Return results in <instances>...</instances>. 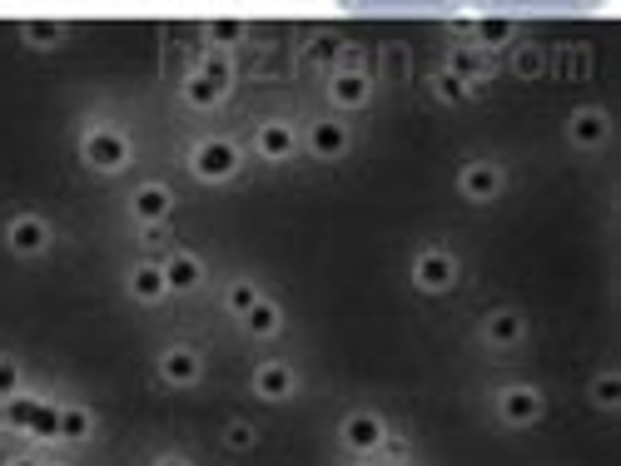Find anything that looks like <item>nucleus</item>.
<instances>
[{
	"instance_id": "nucleus-5",
	"label": "nucleus",
	"mask_w": 621,
	"mask_h": 466,
	"mask_svg": "<svg viewBox=\"0 0 621 466\" xmlns=\"http://www.w3.org/2000/svg\"><path fill=\"white\" fill-rule=\"evenodd\" d=\"M458 258L448 254V248H423L418 258H413V289L423 293H448L452 283H458Z\"/></svg>"
},
{
	"instance_id": "nucleus-8",
	"label": "nucleus",
	"mask_w": 621,
	"mask_h": 466,
	"mask_svg": "<svg viewBox=\"0 0 621 466\" xmlns=\"http://www.w3.org/2000/svg\"><path fill=\"white\" fill-rule=\"evenodd\" d=\"M130 213H135V223H145V229H159V223L174 213V189L159 184V179H149V184H139V189L130 194Z\"/></svg>"
},
{
	"instance_id": "nucleus-6",
	"label": "nucleus",
	"mask_w": 621,
	"mask_h": 466,
	"mask_svg": "<svg viewBox=\"0 0 621 466\" xmlns=\"http://www.w3.org/2000/svg\"><path fill=\"white\" fill-rule=\"evenodd\" d=\"M458 189H463V199L487 204L508 189V174H502V164H492V159H473V164L458 169Z\"/></svg>"
},
{
	"instance_id": "nucleus-12",
	"label": "nucleus",
	"mask_w": 621,
	"mask_h": 466,
	"mask_svg": "<svg viewBox=\"0 0 621 466\" xmlns=\"http://www.w3.org/2000/svg\"><path fill=\"white\" fill-rule=\"evenodd\" d=\"M368 95H373L368 70H333V75H328V100L339 105V110H363Z\"/></svg>"
},
{
	"instance_id": "nucleus-26",
	"label": "nucleus",
	"mask_w": 621,
	"mask_h": 466,
	"mask_svg": "<svg viewBox=\"0 0 621 466\" xmlns=\"http://www.w3.org/2000/svg\"><path fill=\"white\" fill-rule=\"evenodd\" d=\"M21 388H25L21 363H15V357H0V402H15L21 397Z\"/></svg>"
},
{
	"instance_id": "nucleus-20",
	"label": "nucleus",
	"mask_w": 621,
	"mask_h": 466,
	"mask_svg": "<svg viewBox=\"0 0 621 466\" xmlns=\"http://www.w3.org/2000/svg\"><path fill=\"white\" fill-rule=\"evenodd\" d=\"M180 95H184V105H190V110H215V105L224 100V89H215L209 79L199 75V70H190V75H184Z\"/></svg>"
},
{
	"instance_id": "nucleus-15",
	"label": "nucleus",
	"mask_w": 621,
	"mask_h": 466,
	"mask_svg": "<svg viewBox=\"0 0 621 466\" xmlns=\"http://www.w3.org/2000/svg\"><path fill=\"white\" fill-rule=\"evenodd\" d=\"M124 289H130V298L145 303V308H155V303L170 298V289H165V268L159 263H135L130 268V278H124Z\"/></svg>"
},
{
	"instance_id": "nucleus-9",
	"label": "nucleus",
	"mask_w": 621,
	"mask_h": 466,
	"mask_svg": "<svg viewBox=\"0 0 621 466\" xmlns=\"http://www.w3.org/2000/svg\"><path fill=\"white\" fill-rule=\"evenodd\" d=\"M339 437H343V446L349 452H378V446L388 442V422L378 417V412H349L343 417V427H339Z\"/></svg>"
},
{
	"instance_id": "nucleus-17",
	"label": "nucleus",
	"mask_w": 621,
	"mask_h": 466,
	"mask_svg": "<svg viewBox=\"0 0 621 466\" xmlns=\"http://www.w3.org/2000/svg\"><path fill=\"white\" fill-rule=\"evenodd\" d=\"M165 289L170 293H194L204 283V263L194 254H174V258H165Z\"/></svg>"
},
{
	"instance_id": "nucleus-31",
	"label": "nucleus",
	"mask_w": 621,
	"mask_h": 466,
	"mask_svg": "<svg viewBox=\"0 0 621 466\" xmlns=\"http://www.w3.org/2000/svg\"><path fill=\"white\" fill-rule=\"evenodd\" d=\"M155 466H190V462H184V456H159Z\"/></svg>"
},
{
	"instance_id": "nucleus-24",
	"label": "nucleus",
	"mask_w": 621,
	"mask_h": 466,
	"mask_svg": "<svg viewBox=\"0 0 621 466\" xmlns=\"http://www.w3.org/2000/svg\"><path fill=\"white\" fill-rule=\"evenodd\" d=\"M592 402H597L601 412L621 407V372H597V382H592Z\"/></svg>"
},
{
	"instance_id": "nucleus-7",
	"label": "nucleus",
	"mask_w": 621,
	"mask_h": 466,
	"mask_svg": "<svg viewBox=\"0 0 621 466\" xmlns=\"http://www.w3.org/2000/svg\"><path fill=\"white\" fill-rule=\"evenodd\" d=\"M199 378H204L199 347L174 343V347H165V353H159V382H165V388H194Z\"/></svg>"
},
{
	"instance_id": "nucleus-21",
	"label": "nucleus",
	"mask_w": 621,
	"mask_h": 466,
	"mask_svg": "<svg viewBox=\"0 0 621 466\" xmlns=\"http://www.w3.org/2000/svg\"><path fill=\"white\" fill-rule=\"evenodd\" d=\"M21 35H25V45H35V50H56V45H65V25L60 21H25Z\"/></svg>"
},
{
	"instance_id": "nucleus-30",
	"label": "nucleus",
	"mask_w": 621,
	"mask_h": 466,
	"mask_svg": "<svg viewBox=\"0 0 621 466\" xmlns=\"http://www.w3.org/2000/svg\"><path fill=\"white\" fill-rule=\"evenodd\" d=\"M339 56V40H333V35H318L314 45H308V60H333Z\"/></svg>"
},
{
	"instance_id": "nucleus-25",
	"label": "nucleus",
	"mask_w": 621,
	"mask_h": 466,
	"mask_svg": "<svg viewBox=\"0 0 621 466\" xmlns=\"http://www.w3.org/2000/svg\"><path fill=\"white\" fill-rule=\"evenodd\" d=\"M199 75L209 79L215 89H224V95H229V85H234V65H229V56H209L199 65Z\"/></svg>"
},
{
	"instance_id": "nucleus-1",
	"label": "nucleus",
	"mask_w": 621,
	"mask_h": 466,
	"mask_svg": "<svg viewBox=\"0 0 621 466\" xmlns=\"http://www.w3.org/2000/svg\"><path fill=\"white\" fill-rule=\"evenodd\" d=\"M239 164H244V149L234 139H199L190 155V169L199 184H224V179L239 174Z\"/></svg>"
},
{
	"instance_id": "nucleus-16",
	"label": "nucleus",
	"mask_w": 621,
	"mask_h": 466,
	"mask_svg": "<svg viewBox=\"0 0 621 466\" xmlns=\"http://www.w3.org/2000/svg\"><path fill=\"white\" fill-rule=\"evenodd\" d=\"M254 149H259L264 159H289L299 149V134H294V124H283V120H269V124H259V134H254Z\"/></svg>"
},
{
	"instance_id": "nucleus-32",
	"label": "nucleus",
	"mask_w": 621,
	"mask_h": 466,
	"mask_svg": "<svg viewBox=\"0 0 621 466\" xmlns=\"http://www.w3.org/2000/svg\"><path fill=\"white\" fill-rule=\"evenodd\" d=\"M5 466H46V462H31V456H15V462H5Z\"/></svg>"
},
{
	"instance_id": "nucleus-29",
	"label": "nucleus",
	"mask_w": 621,
	"mask_h": 466,
	"mask_svg": "<svg viewBox=\"0 0 621 466\" xmlns=\"http://www.w3.org/2000/svg\"><path fill=\"white\" fill-rule=\"evenodd\" d=\"M244 40V25L239 21H215L209 25V45H219V50H224V45H239Z\"/></svg>"
},
{
	"instance_id": "nucleus-22",
	"label": "nucleus",
	"mask_w": 621,
	"mask_h": 466,
	"mask_svg": "<svg viewBox=\"0 0 621 466\" xmlns=\"http://www.w3.org/2000/svg\"><path fill=\"white\" fill-rule=\"evenodd\" d=\"M508 40H512L508 15H483V21H477V45H483V50H497V45H508Z\"/></svg>"
},
{
	"instance_id": "nucleus-28",
	"label": "nucleus",
	"mask_w": 621,
	"mask_h": 466,
	"mask_svg": "<svg viewBox=\"0 0 621 466\" xmlns=\"http://www.w3.org/2000/svg\"><path fill=\"white\" fill-rule=\"evenodd\" d=\"M254 442H259V432H254L248 422H229L224 427V446H229V452H248Z\"/></svg>"
},
{
	"instance_id": "nucleus-27",
	"label": "nucleus",
	"mask_w": 621,
	"mask_h": 466,
	"mask_svg": "<svg viewBox=\"0 0 621 466\" xmlns=\"http://www.w3.org/2000/svg\"><path fill=\"white\" fill-rule=\"evenodd\" d=\"M433 89H438V100H448V105H463L467 95H473V89H467V79H458V75H448V70H442L438 79H433Z\"/></svg>"
},
{
	"instance_id": "nucleus-2",
	"label": "nucleus",
	"mask_w": 621,
	"mask_h": 466,
	"mask_svg": "<svg viewBox=\"0 0 621 466\" xmlns=\"http://www.w3.org/2000/svg\"><path fill=\"white\" fill-rule=\"evenodd\" d=\"M80 155H85V164L90 169H100V174H120L135 149H130V139H124L120 130L95 124V130H85V139H80Z\"/></svg>"
},
{
	"instance_id": "nucleus-11",
	"label": "nucleus",
	"mask_w": 621,
	"mask_h": 466,
	"mask_svg": "<svg viewBox=\"0 0 621 466\" xmlns=\"http://www.w3.org/2000/svg\"><path fill=\"white\" fill-rule=\"evenodd\" d=\"M304 149L314 159H343L349 155V124L333 120V114H328V120H314L304 134Z\"/></svg>"
},
{
	"instance_id": "nucleus-19",
	"label": "nucleus",
	"mask_w": 621,
	"mask_h": 466,
	"mask_svg": "<svg viewBox=\"0 0 621 466\" xmlns=\"http://www.w3.org/2000/svg\"><path fill=\"white\" fill-rule=\"evenodd\" d=\"M239 322H244V333H248V338H273V333L283 328V308H279L273 298H259Z\"/></svg>"
},
{
	"instance_id": "nucleus-14",
	"label": "nucleus",
	"mask_w": 621,
	"mask_h": 466,
	"mask_svg": "<svg viewBox=\"0 0 621 466\" xmlns=\"http://www.w3.org/2000/svg\"><path fill=\"white\" fill-rule=\"evenodd\" d=\"M254 392L264 402H289L299 392V372L289 363H259L254 367Z\"/></svg>"
},
{
	"instance_id": "nucleus-34",
	"label": "nucleus",
	"mask_w": 621,
	"mask_h": 466,
	"mask_svg": "<svg viewBox=\"0 0 621 466\" xmlns=\"http://www.w3.org/2000/svg\"><path fill=\"white\" fill-rule=\"evenodd\" d=\"M383 466H403V462H383Z\"/></svg>"
},
{
	"instance_id": "nucleus-4",
	"label": "nucleus",
	"mask_w": 621,
	"mask_h": 466,
	"mask_svg": "<svg viewBox=\"0 0 621 466\" xmlns=\"http://www.w3.org/2000/svg\"><path fill=\"white\" fill-rule=\"evenodd\" d=\"M50 238H56V229H50L40 213H15V219L5 223V248H11L15 258H40L50 248Z\"/></svg>"
},
{
	"instance_id": "nucleus-3",
	"label": "nucleus",
	"mask_w": 621,
	"mask_h": 466,
	"mask_svg": "<svg viewBox=\"0 0 621 466\" xmlns=\"http://www.w3.org/2000/svg\"><path fill=\"white\" fill-rule=\"evenodd\" d=\"M543 412H547V402L532 382H512V388L497 392V417H502V427H537Z\"/></svg>"
},
{
	"instance_id": "nucleus-10",
	"label": "nucleus",
	"mask_w": 621,
	"mask_h": 466,
	"mask_svg": "<svg viewBox=\"0 0 621 466\" xmlns=\"http://www.w3.org/2000/svg\"><path fill=\"white\" fill-rule=\"evenodd\" d=\"M567 139H572V149H601L611 139V114L597 110V105L572 110V120H567Z\"/></svg>"
},
{
	"instance_id": "nucleus-18",
	"label": "nucleus",
	"mask_w": 621,
	"mask_h": 466,
	"mask_svg": "<svg viewBox=\"0 0 621 466\" xmlns=\"http://www.w3.org/2000/svg\"><path fill=\"white\" fill-rule=\"evenodd\" d=\"M95 432V412L80 407V402H70V407L56 412V437H65V442H90Z\"/></svg>"
},
{
	"instance_id": "nucleus-23",
	"label": "nucleus",
	"mask_w": 621,
	"mask_h": 466,
	"mask_svg": "<svg viewBox=\"0 0 621 466\" xmlns=\"http://www.w3.org/2000/svg\"><path fill=\"white\" fill-rule=\"evenodd\" d=\"M264 293L254 289V283H248V278H239V283H229V293H224V308L234 312V318H244L248 308H254V303H259Z\"/></svg>"
},
{
	"instance_id": "nucleus-33",
	"label": "nucleus",
	"mask_w": 621,
	"mask_h": 466,
	"mask_svg": "<svg viewBox=\"0 0 621 466\" xmlns=\"http://www.w3.org/2000/svg\"><path fill=\"white\" fill-rule=\"evenodd\" d=\"M5 427H11V412H5V402H0V432H5Z\"/></svg>"
},
{
	"instance_id": "nucleus-13",
	"label": "nucleus",
	"mask_w": 621,
	"mask_h": 466,
	"mask_svg": "<svg viewBox=\"0 0 621 466\" xmlns=\"http://www.w3.org/2000/svg\"><path fill=\"white\" fill-rule=\"evenodd\" d=\"M483 338H487V347H522V338H527V318H522L518 308H492L487 312V322H483Z\"/></svg>"
}]
</instances>
